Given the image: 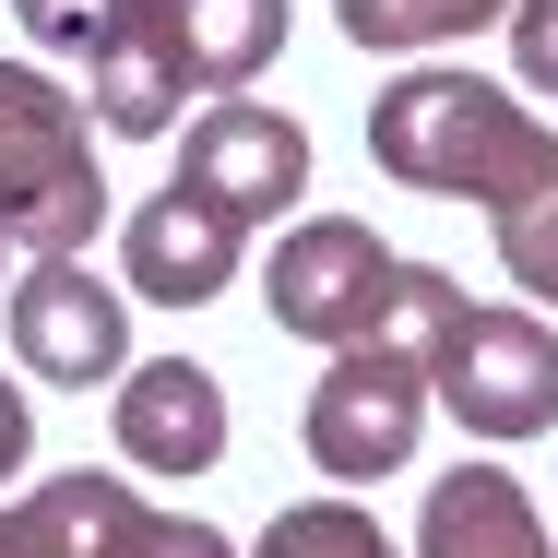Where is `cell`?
<instances>
[{"label": "cell", "mask_w": 558, "mask_h": 558, "mask_svg": "<svg viewBox=\"0 0 558 558\" xmlns=\"http://www.w3.org/2000/svg\"><path fill=\"white\" fill-rule=\"evenodd\" d=\"M119 463L131 475H215L226 463V380L203 356H131V380H119Z\"/></svg>", "instance_id": "9c48e42d"}, {"label": "cell", "mask_w": 558, "mask_h": 558, "mask_svg": "<svg viewBox=\"0 0 558 558\" xmlns=\"http://www.w3.org/2000/svg\"><path fill=\"white\" fill-rule=\"evenodd\" d=\"M368 155L392 191L475 203L523 298L558 310V131L487 72H404L368 96Z\"/></svg>", "instance_id": "6da1fadb"}, {"label": "cell", "mask_w": 558, "mask_h": 558, "mask_svg": "<svg viewBox=\"0 0 558 558\" xmlns=\"http://www.w3.org/2000/svg\"><path fill=\"white\" fill-rule=\"evenodd\" d=\"M0 333L24 356V380H60V392H84V380H131V286H96L84 262H24L12 274V298H0Z\"/></svg>", "instance_id": "8992f818"}, {"label": "cell", "mask_w": 558, "mask_h": 558, "mask_svg": "<svg viewBox=\"0 0 558 558\" xmlns=\"http://www.w3.org/2000/svg\"><path fill=\"white\" fill-rule=\"evenodd\" d=\"M250 558H404V547H392L356 499H298V511L262 523V547H250Z\"/></svg>", "instance_id": "9a60e30c"}, {"label": "cell", "mask_w": 558, "mask_h": 558, "mask_svg": "<svg viewBox=\"0 0 558 558\" xmlns=\"http://www.w3.org/2000/svg\"><path fill=\"white\" fill-rule=\"evenodd\" d=\"M333 24H344V48L404 60V48H451L475 24H511V0H333Z\"/></svg>", "instance_id": "5bb4252c"}, {"label": "cell", "mask_w": 558, "mask_h": 558, "mask_svg": "<svg viewBox=\"0 0 558 558\" xmlns=\"http://www.w3.org/2000/svg\"><path fill=\"white\" fill-rule=\"evenodd\" d=\"M143 24L167 36V60H179L191 96H238V84H262L274 48H286V0H143Z\"/></svg>", "instance_id": "30bf717a"}, {"label": "cell", "mask_w": 558, "mask_h": 558, "mask_svg": "<svg viewBox=\"0 0 558 558\" xmlns=\"http://www.w3.org/2000/svg\"><path fill=\"white\" fill-rule=\"evenodd\" d=\"M416 356H428V392L475 440H547L558 428V333L535 310H475L451 286L428 310V333H416Z\"/></svg>", "instance_id": "277c9868"}, {"label": "cell", "mask_w": 558, "mask_h": 558, "mask_svg": "<svg viewBox=\"0 0 558 558\" xmlns=\"http://www.w3.org/2000/svg\"><path fill=\"white\" fill-rule=\"evenodd\" d=\"M131 511H143V499H131L119 475H96V463L36 475V487L0 499V558H108Z\"/></svg>", "instance_id": "7c38bea8"}, {"label": "cell", "mask_w": 558, "mask_h": 558, "mask_svg": "<svg viewBox=\"0 0 558 558\" xmlns=\"http://www.w3.org/2000/svg\"><path fill=\"white\" fill-rule=\"evenodd\" d=\"M440 298H451L440 262H404L380 226H356V215H298L274 238V274H262L274 333L333 344V356L344 344H416Z\"/></svg>", "instance_id": "7a4b0ae2"}, {"label": "cell", "mask_w": 558, "mask_h": 558, "mask_svg": "<svg viewBox=\"0 0 558 558\" xmlns=\"http://www.w3.org/2000/svg\"><path fill=\"white\" fill-rule=\"evenodd\" d=\"M179 191L226 203L238 226L298 215V191H310V131L286 108H262V96H215V108L191 119V143H179Z\"/></svg>", "instance_id": "52a82bcc"}, {"label": "cell", "mask_w": 558, "mask_h": 558, "mask_svg": "<svg viewBox=\"0 0 558 558\" xmlns=\"http://www.w3.org/2000/svg\"><path fill=\"white\" fill-rule=\"evenodd\" d=\"M238 262H250V226L226 215V203H203V191H179V179L119 226V274H131V298H155V310H203V298H226Z\"/></svg>", "instance_id": "ba28073f"}, {"label": "cell", "mask_w": 558, "mask_h": 558, "mask_svg": "<svg viewBox=\"0 0 558 558\" xmlns=\"http://www.w3.org/2000/svg\"><path fill=\"white\" fill-rule=\"evenodd\" d=\"M511 60L535 96H558V0H511Z\"/></svg>", "instance_id": "ac0fdd59"}, {"label": "cell", "mask_w": 558, "mask_h": 558, "mask_svg": "<svg viewBox=\"0 0 558 558\" xmlns=\"http://www.w3.org/2000/svg\"><path fill=\"white\" fill-rule=\"evenodd\" d=\"M24 463H36V404H24V380H0V499H12Z\"/></svg>", "instance_id": "d6986e66"}, {"label": "cell", "mask_w": 558, "mask_h": 558, "mask_svg": "<svg viewBox=\"0 0 558 558\" xmlns=\"http://www.w3.org/2000/svg\"><path fill=\"white\" fill-rule=\"evenodd\" d=\"M416 558H558L535 499L499 475V463H451L428 475V511H416Z\"/></svg>", "instance_id": "8fae6325"}, {"label": "cell", "mask_w": 558, "mask_h": 558, "mask_svg": "<svg viewBox=\"0 0 558 558\" xmlns=\"http://www.w3.org/2000/svg\"><path fill=\"white\" fill-rule=\"evenodd\" d=\"M84 72H96V84H84V108H96V131H131V143H155V131H179V96H191V84H179V60H167V36L143 24V0H131V12H119L108 36L84 48Z\"/></svg>", "instance_id": "4fadbf2b"}, {"label": "cell", "mask_w": 558, "mask_h": 558, "mask_svg": "<svg viewBox=\"0 0 558 558\" xmlns=\"http://www.w3.org/2000/svg\"><path fill=\"white\" fill-rule=\"evenodd\" d=\"M12 12H24V36H36V48H72V60H84L131 0H12Z\"/></svg>", "instance_id": "e0dca14e"}, {"label": "cell", "mask_w": 558, "mask_h": 558, "mask_svg": "<svg viewBox=\"0 0 558 558\" xmlns=\"http://www.w3.org/2000/svg\"><path fill=\"white\" fill-rule=\"evenodd\" d=\"M108 558H238V547H226L215 523H203V511H131Z\"/></svg>", "instance_id": "2e32d148"}, {"label": "cell", "mask_w": 558, "mask_h": 558, "mask_svg": "<svg viewBox=\"0 0 558 558\" xmlns=\"http://www.w3.org/2000/svg\"><path fill=\"white\" fill-rule=\"evenodd\" d=\"M428 356L416 344H344L333 368L310 380V463L333 475V487H380V475H404L416 440H428Z\"/></svg>", "instance_id": "5b68a950"}, {"label": "cell", "mask_w": 558, "mask_h": 558, "mask_svg": "<svg viewBox=\"0 0 558 558\" xmlns=\"http://www.w3.org/2000/svg\"><path fill=\"white\" fill-rule=\"evenodd\" d=\"M0 226L24 262H84L108 226V167H96V119L72 84H48L36 60H0Z\"/></svg>", "instance_id": "3957f363"}, {"label": "cell", "mask_w": 558, "mask_h": 558, "mask_svg": "<svg viewBox=\"0 0 558 558\" xmlns=\"http://www.w3.org/2000/svg\"><path fill=\"white\" fill-rule=\"evenodd\" d=\"M0 298H12V226H0Z\"/></svg>", "instance_id": "ffe728a7"}]
</instances>
